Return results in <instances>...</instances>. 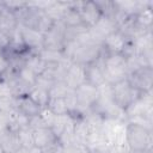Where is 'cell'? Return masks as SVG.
<instances>
[{
	"instance_id": "cell-18",
	"label": "cell",
	"mask_w": 153,
	"mask_h": 153,
	"mask_svg": "<svg viewBox=\"0 0 153 153\" xmlns=\"http://www.w3.org/2000/svg\"><path fill=\"white\" fill-rule=\"evenodd\" d=\"M0 147L5 153H17L22 148L18 137L13 131H7L0 136Z\"/></svg>"
},
{
	"instance_id": "cell-5",
	"label": "cell",
	"mask_w": 153,
	"mask_h": 153,
	"mask_svg": "<svg viewBox=\"0 0 153 153\" xmlns=\"http://www.w3.org/2000/svg\"><path fill=\"white\" fill-rule=\"evenodd\" d=\"M111 91H112V96L116 104L123 111L142 94L141 92L135 90L127 79L111 85Z\"/></svg>"
},
{
	"instance_id": "cell-8",
	"label": "cell",
	"mask_w": 153,
	"mask_h": 153,
	"mask_svg": "<svg viewBox=\"0 0 153 153\" xmlns=\"http://www.w3.org/2000/svg\"><path fill=\"white\" fill-rule=\"evenodd\" d=\"M115 30H117V25H116L115 20L106 16H102L100 19L91 29H88V33H90L91 39L94 43L102 45L104 38L108 35H110L111 32H114Z\"/></svg>"
},
{
	"instance_id": "cell-13",
	"label": "cell",
	"mask_w": 153,
	"mask_h": 153,
	"mask_svg": "<svg viewBox=\"0 0 153 153\" xmlns=\"http://www.w3.org/2000/svg\"><path fill=\"white\" fill-rule=\"evenodd\" d=\"M71 90H75L76 87H79L80 85H82L84 82H86V71H85V66L78 65L72 62L71 66L68 67L63 80H62Z\"/></svg>"
},
{
	"instance_id": "cell-7",
	"label": "cell",
	"mask_w": 153,
	"mask_h": 153,
	"mask_svg": "<svg viewBox=\"0 0 153 153\" xmlns=\"http://www.w3.org/2000/svg\"><path fill=\"white\" fill-rule=\"evenodd\" d=\"M152 92L148 93H142L134 103H131L126 110V120L130 117H136V116H143V117H149L153 118V111H152Z\"/></svg>"
},
{
	"instance_id": "cell-24",
	"label": "cell",
	"mask_w": 153,
	"mask_h": 153,
	"mask_svg": "<svg viewBox=\"0 0 153 153\" xmlns=\"http://www.w3.org/2000/svg\"><path fill=\"white\" fill-rule=\"evenodd\" d=\"M71 88L63 82V81H55L54 85L49 90V97L50 98H56V97H65Z\"/></svg>"
},
{
	"instance_id": "cell-20",
	"label": "cell",
	"mask_w": 153,
	"mask_h": 153,
	"mask_svg": "<svg viewBox=\"0 0 153 153\" xmlns=\"http://www.w3.org/2000/svg\"><path fill=\"white\" fill-rule=\"evenodd\" d=\"M37 55L47 63V65H53V63H59L62 60H65V55L62 50H54V49H48V48H43L41 49Z\"/></svg>"
},
{
	"instance_id": "cell-33",
	"label": "cell",
	"mask_w": 153,
	"mask_h": 153,
	"mask_svg": "<svg viewBox=\"0 0 153 153\" xmlns=\"http://www.w3.org/2000/svg\"><path fill=\"white\" fill-rule=\"evenodd\" d=\"M92 153H99V152H94V151H92Z\"/></svg>"
},
{
	"instance_id": "cell-25",
	"label": "cell",
	"mask_w": 153,
	"mask_h": 153,
	"mask_svg": "<svg viewBox=\"0 0 153 153\" xmlns=\"http://www.w3.org/2000/svg\"><path fill=\"white\" fill-rule=\"evenodd\" d=\"M62 153H92L91 148L82 142H73L62 148Z\"/></svg>"
},
{
	"instance_id": "cell-9",
	"label": "cell",
	"mask_w": 153,
	"mask_h": 153,
	"mask_svg": "<svg viewBox=\"0 0 153 153\" xmlns=\"http://www.w3.org/2000/svg\"><path fill=\"white\" fill-rule=\"evenodd\" d=\"M66 26L62 22H55L49 31L44 33V47L54 50H62L66 38Z\"/></svg>"
},
{
	"instance_id": "cell-30",
	"label": "cell",
	"mask_w": 153,
	"mask_h": 153,
	"mask_svg": "<svg viewBox=\"0 0 153 153\" xmlns=\"http://www.w3.org/2000/svg\"><path fill=\"white\" fill-rule=\"evenodd\" d=\"M43 127H45V124H44V122L42 121V118L39 117V114L36 115V116H33V117H31V118L29 120V128H30V129L35 130V129L43 128Z\"/></svg>"
},
{
	"instance_id": "cell-14",
	"label": "cell",
	"mask_w": 153,
	"mask_h": 153,
	"mask_svg": "<svg viewBox=\"0 0 153 153\" xmlns=\"http://www.w3.org/2000/svg\"><path fill=\"white\" fill-rule=\"evenodd\" d=\"M103 55V54H102ZM102 56L96 61L92 62L87 66H85V71H86V82L91 84L94 87H99L103 84H105V78H104V73H103V68H102V61H100Z\"/></svg>"
},
{
	"instance_id": "cell-29",
	"label": "cell",
	"mask_w": 153,
	"mask_h": 153,
	"mask_svg": "<svg viewBox=\"0 0 153 153\" xmlns=\"http://www.w3.org/2000/svg\"><path fill=\"white\" fill-rule=\"evenodd\" d=\"M10 71V60L6 54L0 53V78H2Z\"/></svg>"
},
{
	"instance_id": "cell-4",
	"label": "cell",
	"mask_w": 153,
	"mask_h": 153,
	"mask_svg": "<svg viewBox=\"0 0 153 153\" xmlns=\"http://www.w3.org/2000/svg\"><path fill=\"white\" fill-rule=\"evenodd\" d=\"M74 93L78 104L75 116H84L93 109L98 98V87H94L88 82H84L74 90Z\"/></svg>"
},
{
	"instance_id": "cell-26",
	"label": "cell",
	"mask_w": 153,
	"mask_h": 153,
	"mask_svg": "<svg viewBox=\"0 0 153 153\" xmlns=\"http://www.w3.org/2000/svg\"><path fill=\"white\" fill-rule=\"evenodd\" d=\"M11 43H12L11 35L0 30V53L6 54L11 49Z\"/></svg>"
},
{
	"instance_id": "cell-22",
	"label": "cell",
	"mask_w": 153,
	"mask_h": 153,
	"mask_svg": "<svg viewBox=\"0 0 153 153\" xmlns=\"http://www.w3.org/2000/svg\"><path fill=\"white\" fill-rule=\"evenodd\" d=\"M16 135L18 137V141L20 143L22 148H31L33 145V135H32V129L29 127L20 128L16 131Z\"/></svg>"
},
{
	"instance_id": "cell-19",
	"label": "cell",
	"mask_w": 153,
	"mask_h": 153,
	"mask_svg": "<svg viewBox=\"0 0 153 153\" xmlns=\"http://www.w3.org/2000/svg\"><path fill=\"white\" fill-rule=\"evenodd\" d=\"M27 96H29L38 106H41V109L48 106V103H49L50 97H49V91H48L47 88L41 87V86H38V85H35V86H32V87L30 88Z\"/></svg>"
},
{
	"instance_id": "cell-32",
	"label": "cell",
	"mask_w": 153,
	"mask_h": 153,
	"mask_svg": "<svg viewBox=\"0 0 153 153\" xmlns=\"http://www.w3.org/2000/svg\"><path fill=\"white\" fill-rule=\"evenodd\" d=\"M17 153H43V152H42V149L39 147L32 146L31 148H20Z\"/></svg>"
},
{
	"instance_id": "cell-23",
	"label": "cell",
	"mask_w": 153,
	"mask_h": 153,
	"mask_svg": "<svg viewBox=\"0 0 153 153\" xmlns=\"http://www.w3.org/2000/svg\"><path fill=\"white\" fill-rule=\"evenodd\" d=\"M16 97L13 96H2L0 97V114L7 116L10 112L16 110Z\"/></svg>"
},
{
	"instance_id": "cell-15",
	"label": "cell",
	"mask_w": 153,
	"mask_h": 153,
	"mask_svg": "<svg viewBox=\"0 0 153 153\" xmlns=\"http://www.w3.org/2000/svg\"><path fill=\"white\" fill-rule=\"evenodd\" d=\"M16 106L22 114L27 116L29 118L38 115L41 112V106H38L27 94H23L16 98Z\"/></svg>"
},
{
	"instance_id": "cell-2",
	"label": "cell",
	"mask_w": 153,
	"mask_h": 153,
	"mask_svg": "<svg viewBox=\"0 0 153 153\" xmlns=\"http://www.w3.org/2000/svg\"><path fill=\"white\" fill-rule=\"evenodd\" d=\"M102 68L105 81L114 85L128 78L127 59L123 54H105L102 55Z\"/></svg>"
},
{
	"instance_id": "cell-28",
	"label": "cell",
	"mask_w": 153,
	"mask_h": 153,
	"mask_svg": "<svg viewBox=\"0 0 153 153\" xmlns=\"http://www.w3.org/2000/svg\"><path fill=\"white\" fill-rule=\"evenodd\" d=\"M62 145L59 142V140H55L54 142L49 143L44 148H41L43 153H62Z\"/></svg>"
},
{
	"instance_id": "cell-11",
	"label": "cell",
	"mask_w": 153,
	"mask_h": 153,
	"mask_svg": "<svg viewBox=\"0 0 153 153\" xmlns=\"http://www.w3.org/2000/svg\"><path fill=\"white\" fill-rule=\"evenodd\" d=\"M78 12L82 24L87 29H91L103 16L96 1H79Z\"/></svg>"
},
{
	"instance_id": "cell-27",
	"label": "cell",
	"mask_w": 153,
	"mask_h": 153,
	"mask_svg": "<svg viewBox=\"0 0 153 153\" xmlns=\"http://www.w3.org/2000/svg\"><path fill=\"white\" fill-rule=\"evenodd\" d=\"M55 116L56 115H54L48 108H43V109H41V112H39V117L42 118V121L44 122V124H45V127H51V124H53V122H54V120H55Z\"/></svg>"
},
{
	"instance_id": "cell-17",
	"label": "cell",
	"mask_w": 153,
	"mask_h": 153,
	"mask_svg": "<svg viewBox=\"0 0 153 153\" xmlns=\"http://www.w3.org/2000/svg\"><path fill=\"white\" fill-rule=\"evenodd\" d=\"M134 23L136 29L140 32H148L152 31V24H153V13H152V6L143 8L134 17Z\"/></svg>"
},
{
	"instance_id": "cell-12",
	"label": "cell",
	"mask_w": 153,
	"mask_h": 153,
	"mask_svg": "<svg viewBox=\"0 0 153 153\" xmlns=\"http://www.w3.org/2000/svg\"><path fill=\"white\" fill-rule=\"evenodd\" d=\"M128 42L129 38H127L120 30H115L104 38L102 48L105 54H123Z\"/></svg>"
},
{
	"instance_id": "cell-3",
	"label": "cell",
	"mask_w": 153,
	"mask_h": 153,
	"mask_svg": "<svg viewBox=\"0 0 153 153\" xmlns=\"http://www.w3.org/2000/svg\"><path fill=\"white\" fill-rule=\"evenodd\" d=\"M152 130L126 122V145L131 153H143L152 151Z\"/></svg>"
},
{
	"instance_id": "cell-16",
	"label": "cell",
	"mask_w": 153,
	"mask_h": 153,
	"mask_svg": "<svg viewBox=\"0 0 153 153\" xmlns=\"http://www.w3.org/2000/svg\"><path fill=\"white\" fill-rule=\"evenodd\" d=\"M32 135H33V145L36 147H39V148H44L49 143L57 140L54 131L49 127L35 129V130H32Z\"/></svg>"
},
{
	"instance_id": "cell-21",
	"label": "cell",
	"mask_w": 153,
	"mask_h": 153,
	"mask_svg": "<svg viewBox=\"0 0 153 153\" xmlns=\"http://www.w3.org/2000/svg\"><path fill=\"white\" fill-rule=\"evenodd\" d=\"M54 115L56 116H62V115H67L69 114L65 97H56V98H50L48 106H47Z\"/></svg>"
},
{
	"instance_id": "cell-1",
	"label": "cell",
	"mask_w": 153,
	"mask_h": 153,
	"mask_svg": "<svg viewBox=\"0 0 153 153\" xmlns=\"http://www.w3.org/2000/svg\"><path fill=\"white\" fill-rule=\"evenodd\" d=\"M97 114H99L104 120H121L126 121L124 111L116 104L111 85L105 82L102 86L98 87V98L96 104L93 105V109Z\"/></svg>"
},
{
	"instance_id": "cell-10",
	"label": "cell",
	"mask_w": 153,
	"mask_h": 153,
	"mask_svg": "<svg viewBox=\"0 0 153 153\" xmlns=\"http://www.w3.org/2000/svg\"><path fill=\"white\" fill-rule=\"evenodd\" d=\"M19 30H20V36H22V41L24 47L31 51L37 54L41 49H43L44 47V35L35 29L24 26L22 24H19Z\"/></svg>"
},
{
	"instance_id": "cell-6",
	"label": "cell",
	"mask_w": 153,
	"mask_h": 153,
	"mask_svg": "<svg viewBox=\"0 0 153 153\" xmlns=\"http://www.w3.org/2000/svg\"><path fill=\"white\" fill-rule=\"evenodd\" d=\"M127 80L135 90H137L141 93L152 92V80H153L152 66H145L129 73Z\"/></svg>"
},
{
	"instance_id": "cell-31",
	"label": "cell",
	"mask_w": 153,
	"mask_h": 153,
	"mask_svg": "<svg viewBox=\"0 0 153 153\" xmlns=\"http://www.w3.org/2000/svg\"><path fill=\"white\" fill-rule=\"evenodd\" d=\"M8 130V121H7V117L2 114H0V136L6 134Z\"/></svg>"
}]
</instances>
